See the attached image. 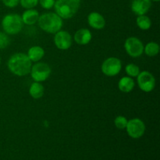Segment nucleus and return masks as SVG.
Here are the masks:
<instances>
[{"label": "nucleus", "mask_w": 160, "mask_h": 160, "mask_svg": "<svg viewBox=\"0 0 160 160\" xmlns=\"http://www.w3.org/2000/svg\"><path fill=\"white\" fill-rule=\"evenodd\" d=\"M30 73L34 81L43 82L49 78L51 74V68L45 62H37L31 67Z\"/></svg>", "instance_id": "39448f33"}, {"label": "nucleus", "mask_w": 160, "mask_h": 160, "mask_svg": "<svg viewBox=\"0 0 160 160\" xmlns=\"http://www.w3.org/2000/svg\"><path fill=\"white\" fill-rule=\"evenodd\" d=\"M81 0H56L53 7L62 19H70L78 12Z\"/></svg>", "instance_id": "7ed1b4c3"}, {"label": "nucleus", "mask_w": 160, "mask_h": 160, "mask_svg": "<svg viewBox=\"0 0 160 160\" xmlns=\"http://www.w3.org/2000/svg\"><path fill=\"white\" fill-rule=\"evenodd\" d=\"M10 43V39L6 33L0 32V49L6 48Z\"/></svg>", "instance_id": "5701e85b"}, {"label": "nucleus", "mask_w": 160, "mask_h": 160, "mask_svg": "<svg viewBox=\"0 0 160 160\" xmlns=\"http://www.w3.org/2000/svg\"><path fill=\"white\" fill-rule=\"evenodd\" d=\"M88 22L89 26L96 30H101L104 28L106 25V20L102 14L97 12H92L88 16Z\"/></svg>", "instance_id": "f8f14e48"}, {"label": "nucleus", "mask_w": 160, "mask_h": 160, "mask_svg": "<svg viewBox=\"0 0 160 160\" xmlns=\"http://www.w3.org/2000/svg\"><path fill=\"white\" fill-rule=\"evenodd\" d=\"M28 56L31 62H38L45 56V50L38 45L32 46L28 52Z\"/></svg>", "instance_id": "dca6fc26"}, {"label": "nucleus", "mask_w": 160, "mask_h": 160, "mask_svg": "<svg viewBox=\"0 0 160 160\" xmlns=\"http://www.w3.org/2000/svg\"><path fill=\"white\" fill-rule=\"evenodd\" d=\"M144 52L145 54L150 57H153L159 54V45L156 42H150L144 47Z\"/></svg>", "instance_id": "a211bd4d"}, {"label": "nucleus", "mask_w": 160, "mask_h": 160, "mask_svg": "<svg viewBox=\"0 0 160 160\" xmlns=\"http://www.w3.org/2000/svg\"><path fill=\"white\" fill-rule=\"evenodd\" d=\"M54 43L60 50H67L72 45V37L66 31H59L55 34Z\"/></svg>", "instance_id": "9d476101"}, {"label": "nucleus", "mask_w": 160, "mask_h": 160, "mask_svg": "<svg viewBox=\"0 0 160 160\" xmlns=\"http://www.w3.org/2000/svg\"><path fill=\"white\" fill-rule=\"evenodd\" d=\"M135 83L134 79L131 77H123L119 81L118 88L120 92L124 93H129L134 89Z\"/></svg>", "instance_id": "2eb2a0df"}, {"label": "nucleus", "mask_w": 160, "mask_h": 160, "mask_svg": "<svg viewBox=\"0 0 160 160\" xmlns=\"http://www.w3.org/2000/svg\"><path fill=\"white\" fill-rule=\"evenodd\" d=\"M39 12L34 9H26L21 16L22 20L24 24L33 25L36 23L39 18Z\"/></svg>", "instance_id": "4468645a"}, {"label": "nucleus", "mask_w": 160, "mask_h": 160, "mask_svg": "<svg viewBox=\"0 0 160 160\" xmlns=\"http://www.w3.org/2000/svg\"><path fill=\"white\" fill-rule=\"evenodd\" d=\"M44 92H45V89H44L43 85L41 84V82L34 81L30 86L29 94L33 98H35V99L41 98L43 96Z\"/></svg>", "instance_id": "f3484780"}, {"label": "nucleus", "mask_w": 160, "mask_h": 160, "mask_svg": "<svg viewBox=\"0 0 160 160\" xmlns=\"http://www.w3.org/2000/svg\"><path fill=\"white\" fill-rule=\"evenodd\" d=\"M151 1H154V2H159V0H151Z\"/></svg>", "instance_id": "a878e982"}, {"label": "nucleus", "mask_w": 160, "mask_h": 160, "mask_svg": "<svg viewBox=\"0 0 160 160\" xmlns=\"http://www.w3.org/2000/svg\"><path fill=\"white\" fill-rule=\"evenodd\" d=\"M102 72L108 77H114L119 74L122 69V62L117 57H109L102 64Z\"/></svg>", "instance_id": "6e6552de"}, {"label": "nucleus", "mask_w": 160, "mask_h": 160, "mask_svg": "<svg viewBox=\"0 0 160 160\" xmlns=\"http://www.w3.org/2000/svg\"><path fill=\"white\" fill-rule=\"evenodd\" d=\"M124 48L127 53L133 58L140 57L144 52V45L140 39L130 37L124 42Z\"/></svg>", "instance_id": "423d86ee"}, {"label": "nucleus", "mask_w": 160, "mask_h": 160, "mask_svg": "<svg viewBox=\"0 0 160 160\" xmlns=\"http://www.w3.org/2000/svg\"><path fill=\"white\" fill-rule=\"evenodd\" d=\"M136 23H137L138 27L143 31L148 30L152 26L151 20L149 17L145 15L138 16L137 19H136Z\"/></svg>", "instance_id": "6ab92c4d"}, {"label": "nucleus", "mask_w": 160, "mask_h": 160, "mask_svg": "<svg viewBox=\"0 0 160 160\" xmlns=\"http://www.w3.org/2000/svg\"><path fill=\"white\" fill-rule=\"evenodd\" d=\"M125 129L130 137L138 139L142 138L145 134V124L141 119L134 118L128 120Z\"/></svg>", "instance_id": "0eeeda50"}, {"label": "nucleus", "mask_w": 160, "mask_h": 160, "mask_svg": "<svg viewBox=\"0 0 160 160\" xmlns=\"http://www.w3.org/2000/svg\"><path fill=\"white\" fill-rule=\"evenodd\" d=\"M20 3L24 9H33L38 4V0H20Z\"/></svg>", "instance_id": "4be33fe9"}, {"label": "nucleus", "mask_w": 160, "mask_h": 160, "mask_svg": "<svg viewBox=\"0 0 160 160\" xmlns=\"http://www.w3.org/2000/svg\"><path fill=\"white\" fill-rule=\"evenodd\" d=\"M38 26L42 31L49 34H56L62 28V19L56 12H46L39 16Z\"/></svg>", "instance_id": "f03ea898"}, {"label": "nucleus", "mask_w": 160, "mask_h": 160, "mask_svg": "<svg viewBox=\"0 0 160 160\" xmlns=\"http://www.w3.org/2000/svg\"><path fill=\"white\" fill-rule=\"evenodd\" d=\"M23 26L21 16L17 13H9L5 16L2 20V28L7 34H18Z\"/></svg>", "instance_id": "20e7f679"}, {"label": "nucleus", "mask_w": 160, "mask_h": 160, "mask_svg": "<svg viewBox=\"0 0 160 160\" xmlns=\"http://www.w3.org/2000/svg\"><path fill=\"white\" fill-rule=\"evenodd\" d=\"M0 64H1V57H0Z\"/></svg>", "instance_id": "bb28decb"}, {"label": "nucleus", "mask_w": 160, "mask_h": 160, "mask_svg": "<svg viewBox=\"0 0 160 160\" xmlns=\"http://www.w3.org/2000/svg\"><path fill=\"white\" fill-rule=\"evenodd\" d=\"M3 4L9 8H14L20 3V0H2Z\"/></svg>", "instance_id": "393cba45"}, {"label": "nucleus", "mask_w": 160, "mask_h": 160, "mask_svg": "<svg viewBox=\"0 0 160 160\" xmlns=\"http://www.w3.org/2000/svg\"><path fill=\"white\" fill-rule=\"evenodd\" d=\"M152 6L151 0H132L131 8L135 15H145Z\"/></svg>", "instance_id": "9b49d317"}, {"label": "nucleus", "mask_w": 160, "mask_h": 160, "mask_svg": "<svg viewBox=\"0 0 160 160\" xmlns=\"http://www.w3.org/2000/svg\"><path fill=\"white\" fill-rule=\"evenodd\" d=\"M137 81L139 88L145 92H152L156 86L155 77L152 73L146 70L140 72L137 77Z\"/></svg>", "instance_id": "1a4fd4ad"}, {"label": "nucleus", "mask_w": 160, "mask_h": 160, "mask_svg": "<svg viewBox=\"0 0 160 160\" xmlns=\"http://www.w3.org/2000/svg\"><path fill=\"white\" fill-rule=\"evenodd\" d=\"M73 38H74L75 42L79 45H87L92 40V34L90 30L87 29V28H81L76 31L74 36H73Z\"/></svg>", "instance_id": "ddd939ff"}, {"label": "nucleus", "mask_w": 160, "mask_h": 160, "mask_svg": "<svg viewBox=\"0 0 160 160\" xmlns=\"http://www.w3.org/2000/svg\"><path fill=\"white\" fill-rule=\"evenodd\" d=\"M56 0H38V3L43 9H50L53 8Z\"/></svg>", "instance_id": "b1692460"}, {"label": "nucleus", "mask_w": 160, "mask_h": 160, "mask_svg": "<svg viewBox=\"0 0 160 160\" xmlns=\"http://www.w3.org/2000/svg\"><path fill=\"white\" fill-rule=\"evenodd\" d=\"M125 71L127 74L131 78H137L138 75L140 73V68L138 66L135 65L134 63H130L126 66L125 67Z\"/></svg>", "instance_id": "aec40b11"}, {"label": "nucleus", "mask_w": 160, "mask_h": 160, "mask_svg": "<svg viewBox=\"0 0 160 160\" xmlns=\"http://www.w3.org/2000/svg\"><path fill=\"white\" fill-rule=\"evenodd\" d=\"M128 119L123 116H118L114 120V124L118 129L123 130L125 129L128 124Z\"/></svg>", "instance_id": "412c9836"}, {"label": "nucleus", "mask_w": 160, "mask_h": 160, "mask_svg": "<svg viewBox=\"0 0 160 160\" xmlns=\"http://www.w3.org/2000/svg\"><path fill=\"white\" fill-rule=\"evenodd\" d=\"M31 59L28 55L24 53L18 52L12 55L7 62L8 69L14 75L19 77L26 76L31 72Z\"/></svg>", "instance_id": "f257e3e1"}]
</instances>
